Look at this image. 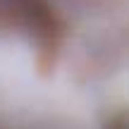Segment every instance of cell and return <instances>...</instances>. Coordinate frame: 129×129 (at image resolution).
<instances>
[{
  "label": "cell",
  "mask_w": 129,
  "mask_h": 129,
  "mask_svg": "<svg viewBox=\"0 0 129 129\" xmlns=\"http://www.w3.org/2000/svg\"><path fill=\"white\" fill-rule=\"evenodd\" d=\"M110 29H112V7H110Z\"/></svg>",
  "instance_id": "obj_1"
}]
</instances>
